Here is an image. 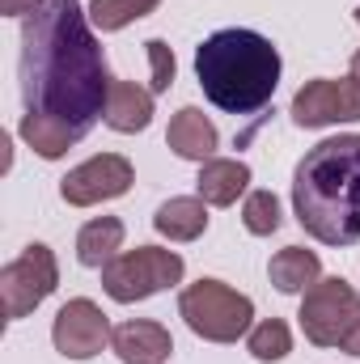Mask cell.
<instances>
[{
    "label": "cell",
    "mask_w": 360,
    "mask_h": 364,
    "mask_svg": "<svg viewBox=\"0 0 360 364\" xmlns=\"http://www.w3.org/2000/svg\"><path fill=\"white\" fill-rule=\"evenodd\" d=\"M179 318L208 343H238L250 335L255 301L225 279H195L179 292Z\"/></svg>",
    "instance_id": "obj_4"
},
{
    "label": "cell",
    "mask_w": 360,
    "mask_h": 364,
    "mask_svg": "<svg viewBox=\"0 0 360 364\" xmlns=\"http://www.w3.org/2000/svg\"><path fill=\"white\" fill-rule=\"evenodd\" d=\"M110 85L81 0H47L21 21V102L30 114H51L85 136L106 119Z\"/></svg>",
    "instance_id": "obj_1"
},
{
    "label": "cell",
    "mask_w": 360,
    "mask_h": 364,
    "mask_svg": "<svg viewBox=\"0 0 360 364\" xmlns=\"http://www.w3.org/2000/svg\"><path fill=\"white\" fill-rule=\"evenodd\" d=\"M297 322L314 348H339L348 331L360 322V292L344 275H327L305 292Z\"/></svg>",
    "instance_id": "obj_6"
},
{
    "label": "cell",
    "mask_w": 360,
    "mask_h": 364,
    "mask_svg": "<svg viewBox=\"0 0 360 364\" xmlns=\"http://www.w3.org/2000/svg\"><path fill=\"white\" fill-rule=\"evenodd\" d=\"M356 26H360V9H356Z\"/></svg>",
    "instance_id": "obj_26"
},
{
    "label": "cell",
    "mask_w": 360,
    "mask_h": 364,
    "mask_svg": "<svg viewBox=\"0 0 360 364\" xmlns=\"http://www.w3.org/2000/svg\"><path fill=\"white\" fill-rule=\"evenodd\" d=\"M157 4L162 0H90V21L110 34V30H123V26H132L140 17H149Z\"/></svg>",
    "instance_id": "obj_20"
},
{
    "label": "cell",
    "mask_w": 360,
    "mask_h": 364,
    "mask_svg": "<svg viewBox=\"0 0 360 364\" xmlns=\"http://www.w3.org/2000/svg\"><path fill=\"white\" fill-rule=\"evenodd\" d=\"M352 81H360V51L352 55Z\"/></svg>",
    "instance_id": "obj_25"
},
{
    "label": "cell",
    "mask_w": 360,
    "mask_h": 364,
    "mask_svg": "<svg viewBox=\"0 0 360 364\" xmlns=\"http://www.w3.org/2000/svg\"><path fill=\"white\" fill-rule=\"evenodd\" d=\"M250 186V166L238 161V157H212L199 166V178H195V191L203 203L212 208H229L238 203V195H246Z\"/></svg>",
    "instance_id": "obj_13"
},
{
    "label": "cell",
    "mask_w": 360,
    "mask_h": 364,
    "mask_svg": "<svg viewBox=\"0 0 360 364\" xmlns=\"http://www.w3.org/2000/svg\"><path fill=\"white\" fill-rule=\"evenodd\" d=\"M182 272H186V263H182L179 250L136 246V250L115 255V259L102 267V288H106L110 301L136 305V301H149V296L162 292V288L182 284Z\"/></svg>",
    "instance_id": "obj_5"
},
{
    "label": "cell",
    "mask_w": 360,
    "mask_h": 364,
    "mask_svg": "<svg viewBox=\"0 0 360 364\" xmlns=\"http://www.w3.org/2000/svg\"><path fill=\"white\" fill-rule=\"evenodd\" d=\"M246 348H250L255 360L275 364V360H284V356L292 352V331H288V322H280V318H263L259 326H250Z\"/></svg>",
    "instance_id": "obj_19"
},
{
    "label": "cell",
    "mask_w": 360,
    "mask_h": 364,
    "mask_svg": "<svg viewBox=\"0 0 360 364\" xmlns=\"http://www.w3.org/2000/svg\"><path fill=\"white\" fill-rule=\"evenodd\" d=\"M153 123V90H140L136 81H115L106 97V127L136 136Z\"/></svg>",
    "instance_id": "obj_14"
},
{
    "label": "cell",
    "mask_w": 360,
    "mask_h": 364,
    "mask_svg": "<svg viewBox=\"0 0 360 364\" xmlns=\"http://www.w3.org/2000/svg\"><path fill=\"white\" fill-rule=\"evenodd\" d=\"M119 246H123V220L119 216H97L77 233V263L102 272L119 255Z\"/></svg>",
    "instance_id": "obj_18"
},
{
    "label": "cell",
    "mask_w": 360,
    "mask_h": 364,
    "mask_svg": "<svg viewBox=\"0 0 360 364\" xmlns=\"http://www.w3.org/2000/svg\"><path fill=\"white\" fill-rule=\"evenodd\" d=\"M292 123L297 127H331V123H356L360 119V81H305L292 97Z\"/></svg>",
    "instance_id": "obj_9"
},
{
    "label": "cell",
    "mask_w": 360,
    "mask_h": 364,
    "mask_svg": "<svg viewBox=\"0 0 360 364\" xmlns=\"http://www.w3.org/2000/svg\"><path fill=\"white\" fill-rule=\"evenodd\" d=\"M51 343L64 360H93L110 343V322L102 305H93L90 296H73L51 322Z\"/></svg>",
    "instance_id": "obj_10"
},
{
    "label": "cell",
    "mask_w": 360,
    "mask_h": 364,
    "mask_svg": "<svg viewBox=\"0 0 360 364\" xmlns=\"http://www.w3.org/2000/svg\"><path fill=\"white\" fill-rule=\"evenodd\" d=\"M339 348H344L348 356H360V322H356V326H352V331H348V339H344Z\"/></svg>",
    "instance_id": "obj_24"
},
{
    "label": "cell",
    "mask_w": 360,
    "mask_h": 364,
    "mask_svg": "<svg viewBox=\"0 0 360 364\" xmlns=\"http://www.w3.org/2000/svg\"><path fill=\"white\" fill-rule=\"evenodd\" d=\"M166 144L179 153L182 161H212L221 136H216V123L199 110V106H182L179 114L170 119V132H166Z\"/></svg>",
    "instance_id": "obj_12"
},
{
    "label": "cell",
    "mask_w": 360,
    "mask_h": 364,
    "mask_svg": "<svg viewBox=\"0 0 360 364\" xmlns=\"http://www.w3.org/2000/svg\"><path fill=\"white\" fill-rule=\"evenodd\" d=\"M21 140L43 157V161H60L77 140H81V132L77 127H68V123H60V119H51V114H21Z\"/></svg>",
    "instance_id": "obj_17"
},
{
    "label": "cell",
    "mask_w": 360,
    "mask_h": 364,
    "mask_svg": "<svg viewBox=\"0 0 360 364\" xmlns=\"http://www.w3.org/2000/svg\"><path fill=\"white\" fill-rule=\"evenodd\" d=\"M195 77L208 102L221 106L225 114H255L268 106L280 85V51L263 34L229 26L199 43Z\"/></svg>",
    "instance_id": "obj_3"
},
{
    "label": "cell",
    "mask_w": 360,
    "mask_h": 364,
    "mask_svg": "<svg viewBox=\"0 0 360 364\" xmlns=\"http://www.w3.org/2000/svg\"><path fill=\"white\" fill-rule=\"evenodd\" d=\"M132 161L127 157H119V153H97L90 161H81L77 170H68L64 178H60V195H64V203H73V208H93V203H106V199H119V195H127L132 191Z\"/></svg>",
    "instance_id": "obj_8"
},
{
    "label": "cell",
    "mask_w": 360,
    "mask_h": 364,
    "mask_svg": "<svg viewBox=\"0 0 360 364\" xmlns=\"http://www.w3.org/2000/svg\"><path fill=\"white\" fill-rule=\"evenodd\" d=\"M110 352L123 364H166L174 352V339L162 322L132 318V322H119L110 331Z\"/></svg>",
    "instance_id": "obj_11"
},
{
    "label": "cell",
    "mask_w": 360,
    "mask_h": 364,
    "mask_svg": "<svg viewBox=\"0 0 360 364\" xmlns=\"http://www.w3.org/2000/svg\"><path fill=\"white\" fill-rule=\"evenodd\" d=\"M268 275H271V284H275V292L297 296V292H309L322 279V259L314 250H305V246H284L280 255H271Z\"/></svg>",
    "instance_id": "obj_16"
},
{
    "label": "cell",
    "mask_w": 360,
    "mask_h": 364,
    "mask_svg": "<svg viewBox=\"0 0 360 364\" xmlns=\"http://www.w3.org/2000/svg\"><path fill=\"white\" fill-rule=\"evenodd\" d=\"M60 284V263L55 255L43 246V242H30L13 263L0 267V305H4V318L17 322L26 314H34Z\"/></svg>",
    "instance_id": "obj_7"
},
{
    "label": "cell",
    "mask_w": 360,
    "mask_h": 364,
    "mask_svg": "<svg viewBox=\"0 0 360 364\" xmlns=\"http://www.w3.org/2000/svg\"><path fill=\"white\" fill-rule=\"evenodd\" d=\"M153 229L162 237H170V242H195L208 229V203L199 195H174V199H166L157 208Z\"/></svg>",
    "instance_id": "obj_15"
},
{
    "label": "cell",
    "mask_w": 360,
    "mask_h": 364,
    "mask_svg": "<svg viewBox=\"0 0 360 364\" xmlns=\"http://www.w3.org/2000/svg\"><path fill=\"white\" fill-rule=\"evenodd\" d=\"M47 0H0V13L4 17H30V13H38Z\"/></svg>",
    "instance_id": "obj_23"
},
{
    "label": "cell",
    "mask_w": 360,
    "mask_h": 364,
    "mask_svg": "<svg viewBox=\"0 0 360 364\" xmlns=\"http://www.w3.org/2000/svg\"><path fill=\"white\" fill-rule=\"evenodd\" d=\"M242 225L255 237H271L280 229V199L271 191H250L246 203H242Z\"/></svg>",
    "instance_id": "obj_21"
},
{
    "label": "cell",
    "mask_w": 360,
    "mask_h": 364,
    "mask_svg": "<svg viewBox=\"0 0 360 364\" xmlns=\"http://www.w3.org/2000/svg\"><path fill=\"white\" fill-rule=\"evenodd\" d=\"M292 212L322 246L360 242V136L314 144L292 170Z\"/></svg>",
    "instance_id": "obj_2"
},
{
    "label": "cell",
    "mask_w": 360,
    "mask_h": 364,
    "mask_svg": "<svg viewBox=\"0 0 360 364\" xmlns=\"http://www.w3.org/2000/svg\"><path fill=\"white\" fill-rule=\"evenodd\" d=\"M144 51H149V68H153V93H166L174 85V68H179L170 43H166V38H149Z\"/></svg>",
    "instance_id": "obj_22"
}]
</instances>
